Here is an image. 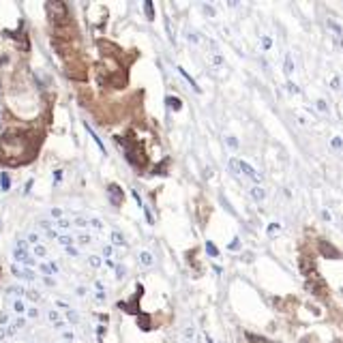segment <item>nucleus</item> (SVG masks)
Listing matches in <instances>:
<instances>
[{
  "label": "nucleus",
  "mask_w": 343,
  "mask_h": 343,
  "mask_svg": "<svg viewBox=\"0 0 343 343\" xmlns=\"http://www.w3.org/2000/svg\"><path fill=\"white\" fill-rule=\"evenodd\" d=\"M0 155L7 163H24L28 157V148H26V140L24 135H11L7 133L3 140H0Z\"/></svg>",
  "instance_id": "obj_1"
},
{
  "label": "nucleus",
  "mask_w": 343,
  "mask_h": 343,
  "mask_svg": "<svg viewBox=\"0 0 343 343\" xmlns=\"http://www.w3.org/2000/svg\"><path fill=\"white\" fill-rule=\"evenodd\" d=\"M118 144L125 148V157H127V161H129L131 165H135V167L146 165L144 146H142L140 142H135V140H121V138H118Z\"/></svg>",
  "instance_id": "obj_2"
},
{
  "label": "nucleus",
  "mask_w": 343,
  "mask_h": 343,
  "mask_svg": "<svg viewBox=\"0 0 343 343\" xmlns=\"http://www.w3.org/2000/svg\"><path fill=\"white\" fill-rule=\"evenodd\" d=\"M45 11L50 15V20L56 28H62L69 24V11H67V5L65 3H58V0H50L45 3Z\"/></svg>",
  "instance_id": "obj_3"
},
{
  "label": "nucleus",
  "mask_w": 343,
  "mask_h": 343,
  "mask_svg": "<svg viewBox=\"0 0 343 343\" xmlns=\"http://www.w3.org/2000/svg\"><path fill=\"white\" fill-rule=\"evenodd\" d=\"M230 170L236 172V174H245V176H249V178L255 180V182L262 180V174H258L249 163L241 161V159H230Z\"/></svg>",
  "instance_id": "obj_4"
},
{
  "label": "nucleus",
  "mask_w": 343,
  "mask_h": 343,
  "mask_svg": "<svg viewBox=\"0 0 343 343\" xmlns=\"http://www.w3.org/2000/svg\"><path fill=\"white\" fill-rule=\"evenodd\" d=\"M307 285H309V290L313 292L317 298H326V296H328V285H326V281H324V279L315 277L313 281H309Z\"/></svg>",
  "instance_id": "obj_5"
},
{
  "label": "nucleus",
  "mask_w": 343,
  "mask_h": 343,
  "mask_svg": "<svg viewBox=\"0 0 343 343\" xmlns=\"http://www.w3.org/2000/svg\"><path fill=\"white\" fill-rule=\"evenodd\" d=\"M317 249H320V253L324 255V258H328V260H339V258H341L339 249H334V247H332L328 241H320Z\"/></svg>",
  "instance_id": "obj_6"
},
{
  "label": "nucleus",
  "mask_w": 343,
  "mask_h": 343,
  "mask_svg": "<svg viewBox=\"0 0 343 343\" xmlns=\"http://www.w3.org/2000/svg\"><path fill=\"white\" fill-rule=\"evenodd\" d=\"M107 195H109V202L114 206H121L125 202V193H123V189L118 185H109L107 187Z\"/></svg>",
  "instance_id": "obj_7"
},
{
  "label": "nucleus",
  "mask_w": 343,
  "mask_h": 343,
  "mask_svg": "<svg viewBox=\"0 0 343 343\" xmlns=\"http://www.w3.org/2000/svg\"><path fill=\"white\" fill-rule=\"evenodd\" d=\"M15 260H18L20 264H28V266H33V264H35V260L30 258V253L22 251V249H18V251H15Z\"/></svg>",
  "instance_id": "obj_8"
},
{
  "label": "nucleus",
  "mask_w": 343,
  "mask_h": 343,
  "mask_svg": "<svg viewBox=\"0 0 343 343\" xmlns=\"http://www.w3.org/2000/svg\"><path fill=\"white\" fill-rule=\"evenodd\" d=\"M165 103H167V107L174 109V111L182 109V103H180V99H176V97H167V99H165Z\"/></svg>",
  "instance_id": "obj_9"
},
{
  "label": "nucleus",
  "mask_w": 343,
  "mask_h": 343,
  "mask_svg": "<svg viewBox=\"0 0 343 343\" xmlns=\"http://www.w3.org/2000/svg\"><path fill=\"white\" fill-rule=\"evenodd\" d=\"M140 262H142V264H144V266H153V264H155V258H153V253L144 251V253L140 255Z\"/></svg>",
  "instance_id": "obj_10"
},
{
  "label": "nucleus",
  "mask_w": 343,
  "mask_h": 343,
  "mask_svg": "<svg viewBox=\"0 0 343 343\" xmlns=\"http://www.w3.org/2000/svg\"><path fill=\"white\" fill-rule=\"evenodd\" d=\"M264 189H262V187H253L251 189V197L255 199V202H262V199H264Z\"/></svg>",
  "instance_id": "obj_11"
},
{
  "label": "nucleus",
  "mask_w": 343,
  "mask_h": 343,
  "mask_svg": "<svg viewBox=\"0 0 343 343\" xmlns=\"http://www.w3.org/2000/svg\"><path fill=\"white\" fill-rule=\"evenodd\" d=\"M86 129H88V133H90V138L94 140V144H97V146H99V150H101V153H105V146H103V142H101V140L97 138V133H94V131L90 129V127H86Z\"/></svg>",
  "instance_id": "obj_12"
},
{
  "label": "nucleus",
  "mask_w": 343,
  "mask_h": 343,
  "mask_svg": "<svg viewBox=\"0 0 343 343\" xmlns=\"http://www.w3.org/2000/svg\"><path fill=\"white\" fill-rule=\"evenodd\" d=\"M138 324H140V328H142V330H148V328H150V317H148V315H140Z\"/></svg>",
  "instance_id": "obj_13"
},
{
  "label": "nucleus",
  "mask_w": 343,
  "mask_h": 343,
  "mask_svg": "<svg viewBox=\"0 0 343 343\" xmlns=\"http://www.w3.org/2000/svg\"><path fill=\"white\" fill-rule=\"evenodd\" d=\"M178 71H180V75H182V77H185V79H187V82H189V84H191V86H193V90H195V92H197V90H199V88H197V84H195V82H193V79H191V75H189V73H187V71H185V69H182V67H180V69H178Z\"/></svg>",
  "instance_id": "obj_14"
},
{
  "label": "nucleus",
  "mask_w": 343,
  "mask_h": 343,
  "mask_svg": "<svg viewBox=\"0 0 343 343\" xmlns=\"http://www.w3.org/2000/svg\"><path fill=\"white\" fill-rule=\"evenodd\" d=\"M111 243H114V245H125V238H123V234L121 232H111Z\"/></svg>",
  "instance_id": "obj_15"
},
{
  "label": "nucleus",
  "mask_w": 343,
  "mask_h": 343,
  "mask_svg": "<svg viewBox=\"0 0 343 343\" xmlns=\"http://www.w3.org/2000/svg\"><path fill=\"white\" fill-rule=\"evenodd\" d=\"M285 73H294V60H292V56H288V58H285Z\"/></svg>",
  "instance_id": "obj_16"
},
{
  "label": "nucleus",
  "mask_w": 343,
  "mask_h": 343,
  "mask_svg": "<svg viewBox=\"0 0 343 343\" xmlns=\"http://www.w3.org/2000/svg\"><path fill=\"white\" fill-rule=\"evenodd\" d=\"M206 251H208L212 258H217V255H219V249H217V247H214L212 243H206Z\"/></svg>",
  "instance_id": "obj_17"
},
{
  "label": "nucleus",
  "mask_w": 343,
  "mask_h": 343,
  "mask_svg": "<svg viewBox=\"0 0 343 343\" xmlns=\"http://www.w3.org/2000/svg\"><path fill=\"white\" fill-rule=\"evenodd\" d=\"M58 243H60V245H65L67 249H69L71 243H73V238H71V236H58Z\"/></svg>",
  "instance_id": "obj_18"
},
{
  "label": "nucleus",
  "mask_w": 343,
  "mask_h": 343,
  "mask_svg": "<svg viewBox=\"0 0 343 343\" xmlns=\"http://www.w3.org/2000/svg\"><path fill=\"white\" fill-rule=\"evenodd\" d=\"M47 317H50V320H52L54 324H58V322H60V313H58V311H50V313H47Z\"/></svg>",
  "instance_id": "obj_19"
},
{
  "label": "nucleus",
  "mask_w": 343,
  "mask_h": 343,
  "mask_svg": "<svg viewBox=\"0 0 343 343\" xmlns=\"http://www.w3.org/2000/svg\"><path fill=\"white\" fill-rule=\"evenodd\" d=\"M144 9H146V13H148V20H153V13H155L153 3H146V5H144Z\"/></svg>",
  "instance_id": "obj_20"
},
{
  "label": "nucleus",
  "mask_w": 343,
  "mask_h": 343,
  "mask_svg": "<svg viewBox=\"0 0 343 343\" xmlns=\"http://www.w3.org/2000/svg\"><path fill=\"white\" fill-rule=\"evenodd\" d=\"M77 243H79V245H82V247H86V245H90V236H86V234H84V236H79V238H77Z\"/></svg>",
  "instance_id": "obj_21"
},
{
  "label": "nucleus",
  "mask_w": 343,
  "mask_h": 343,
  "mask_svg": "<svg viewBox=\"0 0 343 343\" xmlns=\"http://www.w3.org/2000/svg\"><path fill=\"white\" fill-rule=\"evenodd\" d=\"M90 266L99 268V266H101V258H97V255H90Z\"/></svg>",
  "instance_id": "obj_22"
},
{
  "label": "nucleus",
  "mask_w": 343,
  "mask_h": 343,
  "mask_svg": "<svg viewBox=\"0 0 343 343\" xmlns=\"http://www.w3.org/2000/svg\"><path fill=\"white\" fill-rule=\"evenodd\" d=\"M56 225H58V227H60V230H67V227H69V225H71V223H69V221H67V219H60V221H56Z\"/></svg>",
  "instance_id": "obj_23"
},
{
  "label": "nucleus",
  "mask_w": 343,
  "mask_h": 343,
  "mask_svg": "<svg viewBox=\"0 0 343 343\" xmlns=\"http://www.w3.org/2000/svg\"><path fill=\"white\" fill-rule=\"evenodd\" d=\"M3 191H9V176H7V174H3Z\"/></svg>",
  "instance_id": "obj_24"
},
{
  "label": "nucleus",
  "mask_w": 343,
  "mask_h": 343,
  "mask_svg": "<svg viewBox=\"0 0 343 343\" xmlns=\"http://www.w3.org/2000/svg\"><path fill=\"white\" fill-rule=\"evenodd\" d=\"M35 253L39 255V258H43V255H45V247H41V245H37V249H35Z\"/></svg>",
  "instance_id": "obj_25"
},
{
  "label": "nucleus",
  "mask_w": 343,
  "mask_h": 343,
  "mask_svg": "<svg viewBox=\"0 0 343 343\" xmlns=\"http://www.w3.org/2000/svg\"><path fill=\"white\" fill-rule=\"evenodd\" d=\"M26 294H28V298H30V300H39V298H41V296H39V294H37L35 290H30V292H26Z\"/></svg>",
  "instance_id": "obj_26"
},
{
  "label": "nucleus",
  "mask_w": 343,
  "mask_h": 343,
  "mask_svg": "<svg viewBox=\"0 0 343 343\" xmlns=\"http://www.w3.org/2000/svg\"><path fill=\"white\" fill-rule=\"evenodd\" d=\"M15 311H18V313H24V302L22 300L15 302Z\"/></svg>",
  "instance_id": "obj_27"
},
{
  "label": "nucleus",
  "mask_w": 343,
  "mask_h": 343,
  "mask_svg": "<svg viewBox=\"0 0 343 343\" xmlns=\"http://www.w3.org/2000/svg\"><path fill=\"white\" fill-rule=\"evenodd\" d=\"M62 337H65L67 341H73V332H69V330H62Z\"/></svg>",
  "instance_id": "obj_28"
},
{
  "label": "nucleus",
  "mask_w": 343,
  "mask_h": 343,
  "mask_svg": "<svg viewBox=\"0 0 343 343\" xmlns=\"http://www.w3.org/2000/svg\"><path fill=\"white\" fill-rule=\"evenodd\" d=\"M317 109H320V111H326V109H328V105H326L324 101H317Z\"/></svg>",
  "instance_id": "obj_29"
},
{
  "label": "nucleus",
  "mask_w": 343,
  "mask_h": 343,
  "mask_svg": "<svg viewBox=\"0 0 343 343\" xmlns=\"http://www.w3.org/2000/svg\"><path fill=\"white\" fill-rule=\"evenodd\" d=\"M58 307L62 309V311H69L71 307H69V302H62V300H58Z\"/></svg>",
  "instance_id": "obj_30"
},
{
  "label": "nucleus",
  "mask_w": 343,
  "mask_h": 343,
  "mask_svg": "<svg viewBox=\"0 0 343 343\" xmlns=\"http://www.w3.org/2000/svg\"><path fill=\"white\" fill-rule=\"evenodd\" d=\"M28 241L30 243H39V236L37 234H28Z\"/></svg>",
  "instance_id": "obj_31"
},
{
  "label": "nucleus",
  "mask_w": 343,
  "mask_h": 343,
  "mask_svg": "<svg viewBox=\"0 0 343 343\" xmlns=\"http://www.w3.org/2000/svg\"><path fill=\"white\" fill-rule=\"evenodd\" d=\"M238 247H241V243H238V241H234V243H230V249H232V251H236V249H238Z\"/></svg>",
  "instance_id": "obj_32"
},
{
  "label": "nucleus",
  "mask_w": 343,
  "mask_h": 343,
  "mask_svg": "<svg viewBox=\"0 0 343 343\" xmlns=\"http://www.w3.org/2000/svg\"><path fill=\"white\" fill-rule=\"evenodd\" d=\"M9 292H13V294H18V296H20V294H24V290H22V288H9Z\"/></svg>",
  "instance_id": "obj_33"
},
{
  "label": "nucleus",
  "mask_w": 343,
  "mask_h": 343,
  "mask_svg": "<svg viewBox=\"0 0 343 343\" xmlns=\"http://www.w3.org/2000/svg\"><path fill=\"white\" fill-rule=\"evenodd\" d=\"M332 146H334V148H341V140L334 138V140H332Z\"/></svg>",
  "instance_id": "obj_34"
},
{
  "label": "nucleus",
  "mask_w": 343,
  "mask_h": 343,
  "mask_svg": "<svg viewBox=\"0 0 343 343\" xmlns=\"http://www.w3.org/2000/svg\"><path fill=\"white\" fill-rule=\"evenodd\" d=\"M28 315H30V317H37L39 311H37V309H28Z\"/></svg>",
  "instance_id": "obj_35"
},
{
  "label": "nucleus",
  "mask_w": 343,
  "mask_h": 343,
  "mask_svg": "<svg viewBox=\"0 0 343 343\" xmlns=\"http://www.w3.org/2000/svg\"><path fill=\"white\" fill-rule=\"evenodd\" d=\"M288 90H290V92H298V88H296L294 84H288Z\"/></svg>",
  "instance_id": "obj_36"
},
{
  "label": "nucleus",
  "mask_w": 343,
  "mask_h": 343,
  "mask_svg": "<svg viewBox=\"0 0 343 343\" xmlns=\"http://www.w3.org/2000/svg\"><path fill=\"white\" fill-rule=\"evenodd\" d=\"M262 43H264V47H270V39L264 37V39H262Z\"/></svg>",
  "instance_id": "obj_37"
},
{
  "label": "nucleus",
  "mask_w": 343,
  "mask_h": 343,
  "mask_svg": "<svg viewBox=\"0 0 343 343\" xmlns=\"http://www.w3.org/2000/svg\"><path fill=\"white\" fill-rule=\"evenodd\" d=\"M227 144H230V146H234V148H236V146H238V142H236V140H232V138H230V140H227Z\"/></svg>",
  "instance_id": "obj_38"
},
{
  "label": "nucleus",
  "mask_w": 343,
  "mask_h": 343,
  "mask_svg": "<svg viewBox=\"0 0 343 343\" xmlns=\"http://www.w3.org/2000/svg\"><path fill=\"white\" fill-rule=\"evenodd\" d=\"M277 230H279V225H270V227H268V232H270V234H275Z\"/></svg>",
  "instance_id": "obj_39"
},
{
  "label": "nucleus",
  "mask_w": 343,
  "mask_h": 343,
  "mask_svg": "<svg viewBox=\"0 0 343 343\" xmlns=\"http://www.w3.org/2000/svg\"><path fill=\"white\" fill-rule=\"evenodd\" d=\"M185 337H193V328H187L185 330Z\"/></svg>",
  "instance_id": "obj_40"
},
{
  "label": "nucleus",
  "mask_w": 343,
  "mask_h": 343,
  "mask_svg": "<svg viewBox=\"0 0 343 343\" xmlns=\"http://www.w3.org/2000/svg\"><path fill=\"white\" fill-rule=\"evenodd\" d=\"M86 294V288H77V296H84Z\"/></svg>",
  "instance_id": "obj_41"
},
{
  "label": "nucleus",
  "mask_w": 343,
  "mask_h": 343,
  "mask_svg": "<svg viewBox=\"0 0 343 343\" xmlns=\"http://www.w3.org/2000/svg\"><path fill=\"white\" fill-rule=\"evenodd\" d=\"M5 334H7V330H5V328H0V339H3Z\"/></svg>",
  "instance_id": "obj_42"
}]
</instances>
